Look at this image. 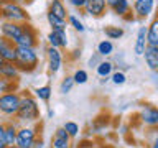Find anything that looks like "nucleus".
I'll return each instance as SVG.
<instances>
[{"label": "nucleus", "instance_id": "nucleus-1", "mask_svg": "<svg viewBox=\"0 0 158 148\" xmlns=\"http://www.w3.org/2000/svg\"><path fill=\"white\" fill-rule=\"evenodd\" d=\"M20 94H22V102H20V109L17 115H15L17 122L23 123V125L38 123L41 120V110H40V105H38V99L27 89L20 91Z\"/></svg>", "mask_w": 158, "mask_h": 148}, {"label": "nucleus", "instance_id": "nucleus-2", "mask_svg": "<svg viewBox=\"0 0 158 148\" xmlns=\"http://www.w3.org/2000/svg\"><path fill=\"white\" fill-rule=\"evenodd\" d=\"M17 66L23 72H33L40 66V54L33 46H17Z\"/></svg>", "mask_w": 158, "mask_h": 148}, {"label": "nucleus", "instance_id": "nucleus-3", "mask_svg": "<svg viewBox=\"0 0 158 148\" xmlns=\"http://www.w3.org/2000/svg\"><path fill=\"white\" fill-rule=\"evenodd\" d=\"M0 18L3 22H13V23H25L30 22V13L27 8L18 2H8L0 7Z\"/></svg>", "mask_w": 158, "mask_h": 148}, {"label": "nucleus", "instance_id": "nucleus-4", "mask_svg": "<svg viewBox=\"0 0 158 148\" xmlns=\"http://www.w3.org/2000/svg\"><path fill=\"white\" fill-rule=\"evenodd\" d=\"M38 137H41V123L22 125V127H18L15 145L18 148H33V143Z\"/></svg>", "mask_w": 158, "mask_h": 148}, {"label": "nucleus", "instance_id": "nucleus-5", "mask_svg": "<svg viewBox=\"0 0 158 148\" xmlns=\"http://www.w3.org/2000/svg\"><path fill=\"white\" fill-rule=\"evenodd\" d=\"M22 94L18 92H3L0 94V113L5 117H15L20 109Z\"/></svg>", "mask_w": 158, "mask_h": 148}, {"label": "nucleus", "instance_id": "nucleus-6", "mask_svg": "<svg viewBox=\"0 0 158 148\" xmlns=\"http://www.w3.org/2000/svg\"><path fill=\"white\" fill-rule=\"evenodd\" d=\"M44 56H46V66L49 74H58L64 66V53L61 48L46 46L44 49Z\"/></svg>", "mask_w": 158, "mask_h": 148}, {"label": "nucleus", "instance_id": "nucleus-7", "mask_svg": "<svg viewBox=\"0 0 158 148\" xmlns=\"http://www.w3.org/2000/svg\"><path fill=\"white\" fill-rule=\"evenodd\" d=\"M156 5H158V0H133L132 13L137 20H145L155 13Z\"/></svg>", "mask_w": 158, "mask_h": 148}, {"label": "nucleus", "instance_id": "nucleus-8", "mask_svg": "<svg viewBox=\"0 0 158 148\" xmlns=\"http://www.w3.org/2000/svg\"><path fill=\"white\" fill-rule=\"evenodd\" d=\"M107 7L120 18H125V20H133L135 18L133 13H132L130 0H107Z\"/></svg>", "mask_w": 158, "mask_h": 148}, {"label": "nucleus", "instance_id": "nucleus-9", "mask_svg": "<svg viewBox=\"0 0 158 148\" xmlns=\"http://www.w3.org/2000/svg\"><path fill=\"white\" fill-rule=\"evenodd\" d=\"M0 35L8 38L10 41L18 44V39L23 35V23H13V22H2L0 25Z\"/></svg>", "mask_w": 158, "mask_h": 148}, {"label": "nucleus", "instance_id": "nucleus-10", "mask_svg": "<svg viewBox=\"0 0 158 148\" xmlns=\"http://www.w3.org/2000/svg\"><path fill=\"white\" fill-rule=\"evenodd\" d=\"M138 118H140V122L143 125H147L150 128L158 127V107L152 105V104H145V105L140 109Z\"/></svg>", "mask_w": 158, "mask_h": 148}, {"label": "nucleus", "instance_id": "nucleus-11", "mask_svg": "<svg viewBox=\"0 0 158 148\" xmlns=\"http://www.w3.org/2000/svg\"><path fill=\"white\" fill-rule=\"evenodd\" d=\"M38 43H40L38 30L35 28L30 22H25L23 23V35H22V38L18 39L17 46H33V48H36Z\"/></svg>", "mask_w": 158, "mask_h": 148}, {"label": "nucleus", "instance_id": "nucleus-12", "mask_svg": "<svg viewBox=\"0 0 158 148\" xmlns=\"http://www.w3.org/2000/svg\"><path fill=\"white\" fill-rule=\"evenodd\" d=\"M107 10H109L107 0H87L82 12L92 18H101L107 13Z\"/></svg>", "mask_w": 158, "mask_h": 148}, {"label": "nucleus", "instance_id": "nucleus-13", "mask_svg": "<svg viewBox=\"0 0 158 148\" xmlns=\"http://www.w3.org/2000/svg\"><path fill=\"white\" fill-rule=\"evenodd\" d=\"M0 58L3 61H17V44L0 35Z\"/></svg>", "mask_w": 158, "mask_h": 148}, {"label": "nucleus", "instance_id": "nucleus-14", "mask_svg": "<svg viewBox=\"0 0 158 148\" xmlns=\"http://www.w3.org/2000/svg\"><path fill=\"white\" fill-rule=\"evenodd\" d=\"M0 74H2L3 79H10V81H17V82H20L22 71H20V68L17 66V63L3 61V64L0 66Z\"/></svg>", "mask_w": 158, "mask_h": 148}, {"label": "nucleus", "instance_id": "nucleus-15", "mask_svg": "<svg viewBox=\"0 0 158 148\" xmlns=\"http://www.w3.org/2000/svg\"><path fill=\"white\" fill-rule=\"evenodd\" d=\"M143 59H145L147 68L153 72H158V46H148L145 48L143 53Z\"/></svg>", "mask_w": 158, "mask_h": 148}, {"label": "nucleus", "instance_id": "nucleus-16", "mask_svg": "<svg viewBox=\"0 0 158 148\" xmlns=\"http://www.w3.org/2000/svg\"><path fill=\"white\" fill-rule=\"evenodd\" d=\"M147 46H148V41H147V27H138L137 36H135V44H133V53H135L137 56H143Z\"/></svg>", "mask_w": 158, "mask_h": 148}, {"label": "nucleus", "instance_id": "nucleus-17", "mask_svg": "<svg viewBox=\"0 0 158 148\" xmlns=\"http://www.w3.org/2000/svg\"><path fill=\"white\" fill-rule=\"evenodd\" d=\"M48 12L53 13V15H56L58 18H63V20H68V15H69L63 0H49Z\"/></svg>", "mask_w": 158, "mask_h": 148}, {"label": "nucleus", "instance_id": "nucleus-18", "mask_svg": "<svg viewBox=\"0 0 158 148\" xmlns=\"http://www.w3.org/2000/svg\"><path fill=\"white\" fill-rule=\"evenodd\" d=\"M147 41L150 46H158V17H155L147 27Z\"/></svg>", "mask_w": 158, "mask_h": 148}, {"label": "nucleus", "instance_id": "nucleus-19", "mask_svg": "<svg viewBox=\"0 0 158 148\" xmlns=\"http://www.w3.org/2000/svg\"><path fill=\"white\" fill-rule=\"evenodd\" d=\"M114 71H115V64L112 61H109V59H102L96 68V72L99 77H110V74Z\"/></svg>", "mask_w": 158, "mask_h": 148}, {"label": "nucleus", "instance_id": "nucleus-20", "mask_svg": "<svg viewBox=\"0 0 158 148\" xmlns=\"http://www.w3.org/2000/svg\"><path fill=\"white\" fill-rule=\"evenodd\" d=\"M17 132H18L17 122L5 123V143L7 145H15V142H17Z\"/></svg>", "mask_w": 158, "mask_h": 148}, {"label": "nucleus", "instance_id": "nucleus-21", "mask_svg": "<svg viewBox=\"0 0 158 148\" xmlns=\"http://www.w3.org/2000/svg\"><path fill=\"white\" fill-rule=\"evenodd\" d=\"M33 96L41 102H49V99L53 96V89L49 84H44V86H38L36 89L33 91Z\"/></svg>", "mask_w": 158, "mask_h": 148}, {"label": "nucleus", "instance_id": "nucleus-22", "mask_svg": "<svg viewBox=\"0 0 158 148\" xmlns=\"http://www.w3.org/2000/svg\"><path fill=\"white\" fill-rule=\"evenodd\" d=\"M46 22L51 27V30H66L68 28V20L58 18L56 15H53L49 12H46Z\"/></svg>", "mask_w": 158, "mask_h": 148}, {"label": "nucleus", "instance_id": "nucleus-23", "mask_svg": "<svg viewBox=\"0 0 158 148\" xmlns=\"http://www.w3.org/2000/svg\"><path fill=\"white\" fill-rule=\"evenodd\" d=\"M104 35H106L107 39H120L125 31H123L122 27H117V25H109V27L104 28Z\"/></svg>", "mask_w": 158, "mask_h": 148}, {"label": "nucleus", "instance_id": "nucleus-24", "mask_svg": "<svg viewBox=\"0 0 158 148\" xmlns=\"http://www.w3.org/2000/svg\"><path fill=\"white\" fill-rule=\"evenodd\" d=\"M68 27H71L76 33H84L86 31V25L82 23V20L74 13H69L68 15Z\"/></svg>", "mask_w": 158, "mask_h": 148}, {"label": "nucleus", "instance_id": "nucleus-25", "mask_svg": "<svg viewBox=\"0 0 158 148\" xmlns=\"http://www.w3.org/2000/svg\"><path fill=\"white\" fill-rule=\"evenodd\" d=\"M97 53L101 54L102 58H107L114 53V43L112 39H102V41L97 43Z\"/></svg>", "mask_w": 158, "mask_h": 148}, {"label": "nucleus", "instance_id": "nucleus-26", "mask_svg": "<svg viewBox=\"0 0 158 148\" xmlns=\"http://www.w3.org/2000/svg\"><path fill=\"white\" fill-rule=\"evenodd\" d=\"M0 89H2V94L3 92H18L20 91V82L0 77Z\"/></svg>", "mask_w": 158, "mask_h": 148}, {"label": "nucleus", "instance_id": "nucleus-27", "mask_svg": "<svg viewBox=\"0 0 158 148\" xmlns=\"http://www.w3.org/2000/svg\"><path fill=\"white\" fill-rule=\"evenodd\" d=\"M74 86H76V82H74L73 76H66L61 82H59V92L66 96V94H69V92L73 91V87H74Z\"/></svg>", "mask_w": 158, "mask_h": 148}, {"label": "nucleus", "instance_id": "nucleus-28", "mask_svg": "<svg viewBox=\"0 0 158 148\" xmlns=\"http://www.w3.org/2000/svg\"><path fill=\"white\" fill-rule=\"evenodd\" d=\"M109 79H110L112 84H115V86H123V84L127 82V74L118 69V71H114Z\"/></svg>", "mask_w": 158, "mask_h": 148}, {"label": "nucleus", "instance_id": "nucleus-29", "mask_svg": "<svg viewBox=\"0 0 158 148\" xmlns=\"http://www.w3.org/2000/svg\"><path fill=\"white\" fill-rule=\"evenodd\" d=\"M73 79H74V82L79 84V86H82V84H86L89 81V74L86 69H76L73 74Z\"/></svg>", "mask_w": 158, "mask_h": 148}, {"label": "nucleus", "instance_id": "nucleus-30", "mask_svg": "<svg viewBox=\"0 0 158 148\" xmlns=\"http://www.w3.org/2000/svg\"><path fill=\"white\" fill-rule=\"evenodd\" d=\"M63 128L68 132V135L71 137V138H76L79 135V125L76 122H73V120H68V122H64V125Z\"/></svg>", "mask_w": 158, "mask_h": 148}, {"label": "nucleus", "instance_id": "nucleus-31", "mask_svg": "<svg viewBox=\"0 0 158 148\" xmlns=\"http://www.w3.org/2000/svg\"><path fill=\"white\" fill-rule=\"evenodd\" d=\"M46 41H48V46H54V48H61V39H59L58 36V33L54 31V30H51V31L48 33V36H46Z\"/></svg>", "mask_w": 158, "mask_h": 148}, {"label": "nucleus", "instance_id": "nucleus-32", "mask_svg": "<svg viewBox=\"0 0 158 148\" xmlns=\"http://www.w3.org/2000/svg\"><path fill=\"white\" fill-rule=\"evenodd\" d=\"M53 148H71V140H64V138L53 137Z\"/></svg>", "mask_w": 158, "mask_h": 148}, {"label": "nucleus", "instance_id": "nucleus-33", "mask_svg": "<svg viewBox=\"0 0 158 148\" xmlns=\"http://www.w3.org/2000/svg\"><path fill=\"white\" fill-rule=\"evenodd\" d=\"M101 61H102V56H101V54H99V53L96 51V53H94L91 58H89V61H87V66L91 68V69H92V68L96 69V68H97V64L101 63Z\"/></svg>", "mask_w": 158, "mask_h": 148}, {"label": "nucleus", "instance_id": "nucleus-34", "mask_svg": "<svg viewBox=\"0 0 158 148\" xmlns=\"http://www.w3.org/2000/svg\"><path fill=\"white\" fill-rule=\"evenodd\" d=\"M68 2L71 3L74 8H77V10H84V7H86V3H87V0H68Z\"/></svg>", "mask_w": 158, "mask_h": 148}, {"label": "nucleus", "instance_id": "nucleus-35", "mask_svg": "<svg viewBox=\"0 0 158 148\" xmlns=\"http://www.w3.org/2000/svg\"><path fill=\"white\" fill-rule=\"evenodd\" d=\"M54 137H58V138H64V140H71V137L68 135V132L64 130L63 127L56 128V132H54Z\"/></svg>", "mask_w": 158, "mask_h": 148}, {"label": "nucleus", "instance_id": "nucleus-36", "mask_svg": "<svg viewBox=\"0 0 158 148\" xmlns=\"http://www.w3.org/2000/svg\"><path fill=\"white\" fill-rule=\"evenodd\" d=\"M44 146V140L41 137H38L36 140H35V143H33V148H43Z\"/></svg>", "mask_w": 158, "mask_h": 148}, {"label": "nucleus", "instance_id": "nucleus-37", "mask_svg": "<svg viewBox=\"0 0 158 148\" xmlns=\"http://www.w3.org/2000/svg\"><path fill=\"white\" fill-rule=\"evenodd\" d=\"M0 140L5 142V123L0 122Z\"/></svg>", "mask_w": 158, "mask_h": 148}, {"label": "nucleus", "instance_id": "nucleus-38", "mask_svg": "<svg viewBox=\"0 0 158 148\" xmlns=\"http://www.w3.org/2000/svg\"><path fill=\"white\" fill-rule=\"evenodd\" d=\"M150 148H158V133H156V137H155V140H153V143H152Z\"/></svg>", "mask_w": 158, "mask_h": 148}, {"label": "nucleus", "instance_id": "nucleus-39", "mask_svg": "<svg viewBox=\"0 0 158 148\" xmlns=\"http://www.w3.org/2000/svg\"><path fill=\"white\" fill-rule=\"evenodd\" d=\"M48 117L51 118V117H54V112L51 110V109H48Z\"/></svg>", "mask_w": 158, "mask_h": 148}, {"label": "nucleus", "instance_id": "nucleus-40", "mask_svg": "<svg viewBox=\"0 0 158 148\" xmlns=\"http://www.w3.org/2000/svg\"><path fill=\"white\" fill-rule=\"evenodd\" d=\"M15 2H18V3H22V2H27V3H31L33 0H15Z\"/></svg>", "mask_w": 158, "mask_h": 148}, {"label": "nucleus", "instance_id": "nucleus-41", "mask_svg": "<svg viewBox=\"0 0 158 148\" xmlns=\"http://www.w3.org/2000/svg\"><path fill=\"white\" fill-rule=\"evenodd\" d=\"M5 146H7V143H5L3 140H0V148H5Z\"/></svg>", "mask_w": 158, "mask_h": 148}, {"label": "nucleus", "instance_id": "nucleus-42", "mask_svg": "<svg viewBox=\"0 0 158 148\" xmlns=\"http://www.w3.org/2000/svg\"><path fill=\"white\" fill-rule=\"evenodd\" d=\"M8 2H13V0H0V5H3V3H8Z\"/></svg>", "mask_w": 158, "mask_h": 148}, {"label": "nucleus", "instance_id": "nucleus-43", "mask_svg": "<svg viewBox=\"0 0 158 148\" xmlns=\"http://www.w3.org/2000/svg\"><path fill=\"white\" fill-rule=\"evenodd\" d=\"M5 148H18V146H17V145H7Z\"/></svg>", "mask_w": 158, "mask_h": 148}, {"label": "nucleus", "instance_id": "nucleus-44", "mask_svg": "<svg viewBox=\"0 0 158 148\" xmlns=\"http://www.w3.org/2000/svg\"><path fill=\"white\" fill-rule=\"evenodd\" d=\"M96 148H112V146H107V145H104V146H96Z\"/></svg>", "mask_w": 158, "mask_h": 148}, {"label": "nucleus", "instance_id": "nucleus-45", "mask_svg": "<svg viewBox=\"0 0 158 148\" xmlns=\"http://www.w3.org/2000/svg\"><path fill=\"white\" fill-rule=\"evenodd\" d=\"M2 64H3V59H2V58H0V66H2Z\"/></svg>", "mask_w": 158, "mask_h": 148}, {"label": "nucleus", "instance_id": "nucleus-46", "mask_svg": "<svg viewBox=\"0 0 158 148\" xmlns=\"http://www.w3.org/2000/svg\"><path fill=\"white\" fill-rule=\"evenodd\" d=\"M0 122H2V113H0Z\"/></svg>", "mask_w": 158, "mask_h": 148}, {"label": "nucleus", "instance_id": "nucleus-47", "mask_svg": "<svg viewBox=\"0 0 158 148\" xmlns=\"http://www.w3.org/2000/svg\"><path fill=\"white\" fill-rule=\"evenodd\" d=\"M0 94H2V89H0Z\"/></svg>", "mask_w": 158, "mask_h": 148}, {"label": "nucleus", "instance_id": "nucleus-48", "mask_svg": "<svg viewBox=\"0 0 158 148\" xmlns=\"http://www.w3.org/2000/svg\"><path fill=\"white\" fill-rule=\"evenodd\" d=\"M0 77H2V74H0Z\"/></svg>", "mask_w": 158, "mask_h": 148}, {"label": "nucleus", "instance_id": "nucleus-49", "mask_svg": "<svg viewBox=\"0 0 158 148\" xmlns=\"http://www.w3.org/2000/svg\"><path fill=\"white\" fill-rule=\"evenodd\" d=\"M0 7H2V5H0Z\"/></svg>", "mask_w": 158, "mask_h": 148}]
</instances>
